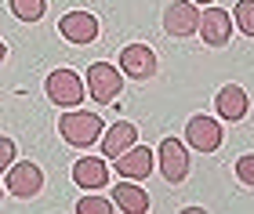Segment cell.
Listing matches in <instances>:
<instances>
[{
    "instance_id": "6da1fadb",
    "label": "cell",
    "mask_w": 254,
    "mask_h": 214,
    "mask_svg": "<svg viewBox=\"0 0 254 214\" xmlns=\"http://www.w3.org/2000/svg\"><path fill=\"white\" fill-rule=\"evenodd\" d=\"M102 131H106V123H102L98 112L69 109V112H62V120H59V134L73 145V149H87V145H95L102 138Z\"/></svg>"
},
{
    "instance_id": "7a4b0ae2",
    "label": "cell",
    "mask_w": 254,
    "mask_h": 214,
    "mask_svg": "<svg viewBox=\"0 0 254 214\" xmlns=\"http://www.w3.org/2000/svg\"><path fill=\"white\" fill-rule=\"evenodd\" d=\"M84 91L95 98L98 106H109L113 98H120V91H124V73H120L113 62H95V65L87 69Z\"/></svg>"
},
{
    "instance_id": "3957f363",
    "label": "cell",
    "mask_w": 254,
    "mask_h": 214,
    "mask_svg": "<svg viewBox=\"0 0 254 214\" xmlns=\"http://www.w3.org/2000/svg\"><path fill=\"white\" fill-rule=\"evenodd\" d=\"M117 69H120L124 76H131V80L142 84V80H153V76H156L160 62H156V51L149 48V44H124Z\"/></svg>"
},
{
    "instance_id": "277c9868",
    "label": "cell",
    "mask_w": 254,
    "mask_h": 214,
    "mask_svg": "<svg viewBox=\"0 0 254 214\" xmlns=\"http://www.w3.org/2000/svg\"><path fill=\"white\" fill-rule=\"evenodd\" d=\"M44 91L62 109L84 102V80H80V73H73V69H51L48 80H44Z\"/></svg>"
},
{
    "instance_id": "5b68a950",
    "label": "cell",
    "mask_w": 254,
    "mask_h": 214,
    "mask_svg": "<svg viewBox=\"0 0 254 214\" xmlns=\"http://www.w3.org/2000/svg\"><path fill=\"white\" fill-rule=\"evenodd\" d=\"M156 167H160V174H164V182H171V185L186 182L189 178V149H186V142L164 138L160 142V153H156Z\"/></svg>"
},
{
    "instance_id": "8992f818",
    "label": "cell",
    "mask_w": 254,
    "mask_h": 214,
    "mask_svg": "<svg viewBox=\"0 0 254 214\" xmlns=\"http://www.w3.org/2000/svg\"><path fill=\"white\" fill-rule=\"evenodd\" d=\"M222 123H218L214 116H192L189 123H186V145L189 149H196V153H218L222 149Z\"/></svg>"
},
{
    "instance_id": "52a82bcc",
    "label": "cell",
    "mask_w": 254,
    "mask_h": 214,
    "mask_svg": "<svg viewBox=\"0 0 254 214\" xmlns=\"http://www.w3.org/2000/svg\"><path fill=\"white\" fill-rule=\"evenodd\" d=\"M113 167H117V174L131 178V182H145V178L156 171V156H153L149 145H138L134 142L131 149H124L117 160H113Z\"/></svg>"
},
{
    "instance_id": "ba28073f",
    "label": "cell",
    "mask_w": 254,
    "mask_h": 214,
    "mask_svg": "<svg viewBox=\"0 0 254 214\" xmlns=\"http://www.w3.org/2000/svg\"><path fill=\"white\" fill-rule=\"evenodd\" d=\"M7 193L18 196V200H33L44 189V171L33 160H22V163H11L7 167Z\"/></svg>"
},
{
    "instance_id": "9c48e42d",
    "label": "cell",
    "mask_w": 254,
    "mask_h": 214,
    "mask_svg": "<svg viewBox=\"0 0 254 214\" xmlns=\"http://www.w3.org/2000/svg\"><path fill=\"white\" fill-rule=\"evenodd\" d=\"M196 33H200V40L207 48H225L233 40V15L222 7H207L200 22H196Z\"/></svg>"
},
{
    "instance_id": "30bf717a",
    "label": "cell",
    "mask_w": 254,
    "mask_h": 214,
    "mask_svg": "<svg viewBox=\"0 0 254 214\" xmlns=\"http://www.w3.org/2000/svg\"><path fill=\"white\" fill-rule=\"evenodd\" d=\"M59 33H62V40L84 48V44L98 40V18L91 15V11H65L59 18Z\"/></svg>"
},
{
    "instance_id": "8fae6325",
    "label": "cell",
    "mask_w": 254,
    "mask_h": 214,
    "mask_svg": "<svg viewBox=\"0 0 254 214\" xmlns=\"http://www.w3.org/2000/svg\"><path fill=\"white\" fill-rule=\"evenodd\" d=\"M196 22H200V7L192 4V0H175V4H167L164 11V33L167 37H192L196 33Z\"/></svg>"
},
{
    "instance_id": "7c38bea8",
    "label": "cell",
    "mask_w": 254,
    "mask_h": 214,
    "mask_svg": "<svg viewBox=\"0 0 254 214\" xmlns=\"http://www.w3.org/2000/svg\"><path fill=\"white\" fill-rule=\"evenodd\" d=\"M214 109H218V116H222V120L236 123V120H244V116H247L251 98H247V91H244L240 84H225L222 91L214 95Z\"/></svg>"
},
{
    "instance_id": "4fadbf2b",
    "label": "cell",
    "mask_w": 254,
    "mask_h": 214,
    "mask_svg": "<svg viewBox=\"0 0 254 214\" xmlns=\"http://www.w3.org/2000/svg\"><path fill=\"white\" fill-rule=\"evenodd\" d=\"M73 182L80 189H106L109 185V163L102 156H80L73 163Z\"/></svg>"
},
{
    "instance_id": "5bb4252c",
    "label": "cell",
    "mask_w": 254,
    "mask_h": 214,
    "mask_svg": "<svg viewBox=\"0 0 254 214\" xmlns=\"http://www.w3.org/2000/svg\"><path fill=\"white\" fill-rule=\"evenodd\" d=\"M98 142H102V156H106V160H117L124 149H131V145L138 142V127L127 123V120H120V123H113L109 131H102Z\"/></svg>"
},
{
    "instance_id": "9a60e30c",
    "label": "cell",
    "mask_w": 254,
    "mask_h": 214,
    "mask_svg": "<svg viewBox=\"0 0 254 214\" xmlns=\"http://www.w3.org/2000/svg\"><path fill=\"white\" fill-rule=\"evenodd\" d=\"M113 204L127 214H142V211H149V193H142V185H134L127 178V182L113 185Z\"/></svg>"
},
{
    "instance_id": "2e32d148",
    "label": "cell",
    "mask_w": 254,
    "mask_h": 214,
    "mask_svg": "<svg viewBox=\"0 0 254 214\" xmlns=\"http://www.w3.org/2000/svg\"><path fill=\"white\" fill-rule=\"evenodd\" d=\"M7 7L22 22H40L44 11H48V0H7Z\"/></svg>"
},
{
    "instance_id": "e0dca14e",
    "label": "cell",
    "mask_w": 254,
    "mask_h": 214,
    "mask_svg": "<svg viewBox=\"0 0 254 214\" xmlns=\"http://www.w3.org/2000/svg\"><path fill=\"white\" fill-rule=\"evenodd\" d=\"M233 18H236V26H240L244 37H254V0H240Z\"/></svg>"
},
{
    "instance_id": "ac0fdd59",
    "label": "cell",
    "mask_w": 254,
    "mask_h": 214,
    "mask_svg": "<svg viewBox=\"0 0 254 214\" xmlns=\"http://www.w3.org/2000/svg\"><path fill=\"white\" fill-rule=\"evenodd\" d=\"M113 211V200L106 196H80L76 204V214H109Z\"/></svg>"
},
{
    "instance_id": "d6986e66",
    "label": "cell",
    "mask_w": 254,
    "mask_h": 214,
    "mask_svg": "<svg viewBox=\"0 0 254 214\" xmlns=\"http://www.w3.org/2000/svg\"><path fill=\"white\" fill-rule=\"evenodd\" d=\"M236 178H240L247 189H254V156H251V153H244V156L236 160Z\"/></svg>"
},
{
    "instance_id": "ffe728a7",
    "label": "cell",
    "mask_w": 254,
    "mask_h": 214,
    "mask_svg": "<svg viewBox=\"0 0 254 214\" xmlns=\"http://www.w3.org/2000/svg\"><path fill=\"white\" fill-rule=\"evenodd\" d=\"M11 163H15V142H11L7 134H0V174H4Z\"/></svg>"
},
{
    "instance_id": "44dd1931",
    "label": "cell",
    "mask_w": 254,
    "mask_h": 214,
    "mask_svg": "<svg viewBox=\"0 0 254 214\" xmlns=\"http://www.w3.org/2000/svg\"><path fill=\"white\" fill-rule=\"evenodd\" d=\"M7 58V48H4V40H0V62H4Z\"/></svg>"
},
{
    "instance_id": "7402d4cb",
    "label": "cell",
    "mask_w": 254,
    "mask_h": 214,
    "mask_svg": "<svg viewBox=\"0 0 254 214\" xmlns=\"http://www.w3.org/2000/svg\"><path fill=\"white\" fill-rule=\"evenodd\" d=\"M192 4H214V0H192Z\"/></svg>"
},
{
    "instance_id": "603a6c76",
    "label": "cell",
    "mask_w": 254,
    "mask_h": 214,
    "mask_svg": "<svg viewBox=\"0 0 254 214\" xmlns=\"http://www.w3.org/2000/svg\"><path fill=\"white\" fill-rule=\"evenodd\" d=\"M0 200H4V189H0Z\"/></svg>"
}]
</instances>
